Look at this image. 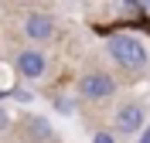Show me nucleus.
I'll list each match as a JSON object with an SVG mask.
<instances>
[{
  "label": "nucleus",
  "mask_w": 150,
  "mask_h": 143,
  "mask_svg": "<svg viewBox=\"0 0 150 143\" xmlns=\"http://www.w3.org/2000/svg\"><path fill=\"white\" fill-rule=\"evenodd\" d=\"M106 51H109V58L120 68H126V72H140L150 61L147 44H143L140 38H133V34H112V38L106 41Z\"/></svg>",
  "instance_id": "1"
},
{
  "label": "nucleus",
  "mask_w": 150,
  "mask_h": 143,
  "mask_svg": "<svg viewBox=\"0 0 150 143\" xmlns=\"http://www.w3.org/2000/svg\"><path fill=\"white\" fill-rule=\"evenodd\" d=\"M79 95L89 99V102H106L116 95V78L109 72H85L79 78Z\"/></svg>",
  "instance_id": "2"
},
{
  "label": "nucleus",
  "mask_w": 150,
  "mask_h": 143,
  "mask_svg": "<svg viewBox=\"0 0 150 143\" xmlns=\"http://www.w3.org/2000/svg\"><path fill=\"white\" fill-rule=\"evenodd\" d=\"M116 133L120 136H137L143 133V123H147V116H143V106L140 102H123L116 109Z\"/></svg>",
  "instance_id": "3"
},
{
  "label": "nucleus",
  "mask_w": 150,
  "mask_h": 143,
  "mask_svg": "<svg viewBox=\"0 0 150 143\" xmlns=\"http://www.w3.org/2000/svg\"><path fill=\"white\" fill-rule=\"evenodd\" d=\"M21 31H24L28 41H51L55 31H58V24H55L51 14H28V17L21 20Z\"/></svg>",
  "instance_id": "4"
},
{
  "label": "nucleus",
  "mask_w": 150,
  "mask_h": 143,
  "mask_svg": "<svg viewBox=\"0 0 150 143\" xmlns=\"http://www.w3.org/2000/svg\"><path fill=\"white\" fill-rule=\"evenodd\" d=\"M14 68L21 72V78H41L48 68V58L38 51V48H24V51H17V58H14Z\"/></svg>",
  "instance_id": "5"
},
{
  "label": "nucleus",
  "mask_w": 150,
  "mask_h": 143,
  "mask_svg": "<svg viewBox=\"0 0 150 143\" xmlns=\"http://www.w3.org/2000/svg\"><path fill=\"white\" fill-rule=\"evenodd\" d=\"M28 130L34 133V143H38V140H51V136H55V133H51V126H48L45 119H28Z\"/></svg>",
  "instance_id": "6"
},
{
  "label": "nucleus",
  "mask_w": 150,
  "mask_h": 143,
  "mask_svg": "<svg viewBox=\"0 0 150 143\" xmlns=\"http://www.w3.org/2000/svg\"><path fill=\"white\" fill-rule=\"evenodd\" d=\"M92 143H116V136H112V133H106V130H99V133L92 136Z\"/></svg>",
  "instance_id": "7"
},
{
  "label": "nucleus",
  "mask_w": 150,
  "mask_h": 143,
  "mask_svg": "<svg viewBox=\"0 0 150 143\" xmlns=\"http://www.w3.org/2000/svg\"><path fill=\"white\" fill-rule=\"evenodd\" d=\"M133 143H150V126L143 130V136H140V140H133Z\"/></svg>",
  "instance_id": "8"
},
{
  "label": "nucleus",
  "mask_w": 150,
  "mask_h": 143,
  "mask_svg": "<svg viewBox=\"0 0 150 143\" xmlns=\"http://www.w3.org/2000/svg\"><path fill=\"white\" fill-rule=\"evenodd\" d=\"M4 126H7V113H4V109H0V130H4Z\"/></svg>",
  "instance_id": "9"
},
{
  "label": "nucleus",
  "mask_w": 150,
  "mask_h": 143,
  "mask_svg": "<svg viewBox=\"0 0 150 143\" xmlns=\"http://www.w3.org/2000/svg\"><path fill=\"white\" fill-rule=\"evenodd\" d=\"M28 143H34V140H28Z\"/></svg>",
  "instance_id": "10"
},
{
  "label": "nucleus",
  "mask_w": 150,
  "mask_h": 143,
  "mask_svg": "<svg viewBox=\"0 0 150 143\" xmlns=\"http://www.w3.org/2000/svg\"><path fill=\"white\" fill-rule=\"evenodd\" d=\"M147 7H150V4H147Z\"/></svg>",
  "instance_id": "11"
}]
</instances>
